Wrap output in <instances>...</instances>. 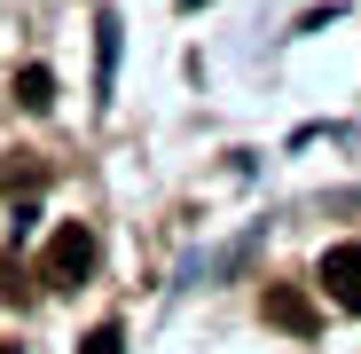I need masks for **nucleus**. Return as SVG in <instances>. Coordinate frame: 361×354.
Returning a JSON list of instances; mask_svg holds the SVG:
<instances>
[{"mask_svg":"<svg viewBox=\"0 0 361 354\" xmlns=\"http://www.w3.org/2000/svg\"><path fill=\"white\" fill-rule=\"evenodd\" d=\"M87 268H94V228H87V220H63V228L47 236V260H39V283H47V291H71V283H79Z\"/></svg>","mask_w":361,"mask_h":354,"instance_id":"1","label":"nucleus"},{"mask_svg":"<svg viewBox=\"0 0 361 354\" xmlns=\"http://www.w3.org/2000/svg\"><path fill=\"white\" fill-rule=\"evenodd\" d=\"M314 283L330 291V307L361 315V244H330V252H322V268H314Z\"/></svg>","mask_w":361,"mask_h":354,"instance_id":"2","label":"nucleus"},{"mask_svg":"<svg viewBox=\"0 0 361 354\" xmlns=\"http://www.w3.org/2000/svg\"><path fill=\"white\" fill-rule=\"evenodd\" d=\"M267 323H283V331H298V338H307L322 315H314V300H307V291H290V283H275L267 291Z\"/></svg>","mask_w":361,"mask_h":354,"instance_id":"3","label":"nucleus"},{"mask_svg":"<svg viewBox=\"0 0 361 354\" xmlns=\"http://www.w3.org/2000/svg\"><path fill=\"white\" fill-rule=\"evenodd\" d=\"M16 102H24V110H47V102H55V79H47V64H24V71H16Z\"/></svg>","mask_w":361,"mask_h":354,"instance_id":"4","label":"nucleus"},{"mask_svg":"<svg viewBox=\"0 0 361 354\" xmlns=\"http://www.w3.org/2000/svg\"><path fill=\"white\" fill-rule=\"evenodd\" d=\"M79 354H126V331L102 323V331H87V338H79Z\"/></svg>","mask_w":361,"mask_h":354,"instance_id":"5","label":"nucleus"},{"mask_svg":"<svg viewBox=\"0 0 361 354\" xmlns=\"http://www.w3.org/2000/svg\"><path fill=\"white\" fill-rule=\"evenodd\" d=\"M0 354H16V346H0Z\"/></svg>","mask_w":361,"mask_h":354,"instance_id":"6","label":"nucleus"}]
</instances>
